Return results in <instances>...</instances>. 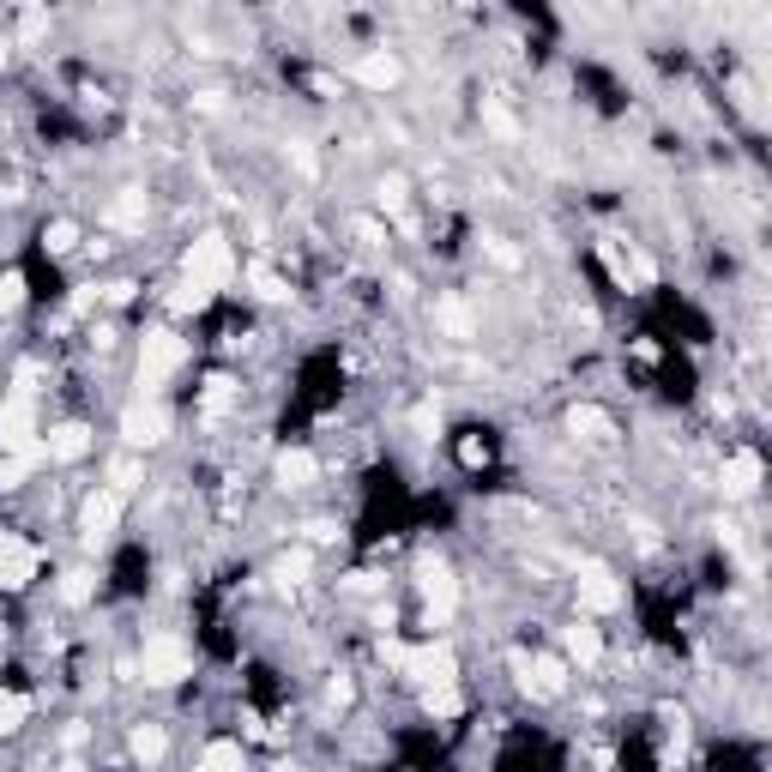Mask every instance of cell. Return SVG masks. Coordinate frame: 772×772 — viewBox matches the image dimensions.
<instances>
[{
    "label": "cell",
    "mask_w": 772,
    "mask_h": 772,
    "mask_svg": "<svg viewBox=\"0 0 772 772\" xmlns=\"http://www.w3.org/2000/svg\"><path fill=\"white\" fill-rule=\"evenodd\" d=\"M187 284H199L206 296H218V290L236 284V248H230V236H218V230H206L199 242H187V260H182Z\"/></svg>",
    "instance_id": "cell-1"
},
{
    "label": "cell",
    "mask_w": 772,
    "mask_h": 772,
    "mask_svg": "<svg viewBox=\"0 0 772 772\" xmlns=\"http://www.w3.org/2000/svg\"><path fill=\"white\" fill-rule=\"evenodd\" d=\"M133 676H139L145 688H182V682L194 676V652H187L182 640H170V634H158V640H145Z\"/></svg>",
    "instance_id": "cell-2"
},
{
    "label": "cell",
    "mask_w": 772,
    "mask_h": 772,
    "mask_svg": "<svg viewBox=\"0 0 772 772\" xmlns=\"http://www.w3.org/2000/svg\"><path fill=\"white\" fill-rule=\"evenodd\" d=\"M182 363H187V339H175L170 327H151L139 339V387H145V393H158Z\"/></svg>",
    "instance_id": "cell-3"
},
{
    "label": "cell",
    "mask_w": 772,
    "mask_h": 772,
    "mask_svg": "<svg viewBox=\"0 0 772 772\" xmlns=\"http://www.w3.org/2000/svg\"><path fill=\"white\" fill-rule=\"evenodd\" d=\"M574 591H579V610H586V615H610V610H622V598H628L622 579H615L603 562H579Z\"/></svg>",
    "instance_id": "cell-4"
},
{
    "label": "cell",
    "mask_w": 772,
    "mask_h": 772,
    "mask_svg": "<svg viewBox=\"0 0 772 772\" xmlns=\"http://www.w3.org/2000/svg\"><path fill=\"white\" fill-rule=\"evenodd\" d=\"M37 574H42V550H37V543L0 531V591H25Z\"/></svg>",
    "instance_id": "cell-5"
},
{
    "label": "cell",
    "mask_w": 772,
    "mask_h": 772,
    "mask_svg": "<svg viewBox=\"0 0 772 772\" xmlns=\"http://www.w3.org/2000/svg\"><path fill=\"white\" fill-rule=\"evenodd\" d=\"M121 441H127L133 453H145V446H163V441H170V410H163V405H145V399H139V405H127V410H121Z\"/></svg>",
    "instance_id": "cell-6"
},
{
    "label": "cell",
    "mask_w": 772,
    "mask_h": 772,
    "mask_svg": "<svg viewBox=\"0 0 772 772\" xmlns=\"http://www.w3.org/2000/svg\"><path fill=\"white\" fill-rule=\"evenodd\" d=\"M37 405H30L25 393L0 399V453H25V446H37Z\"/></svg>",
    "instance_id": "cell-7"
},
{
    "label": "cell",
    "mask_w": 772,
    "mask_h": 772,
    "mask_svg": "<svg viewBox=\"0 0 772 772\" xmlns=\"http://www.w3.org/2000/svg\"><path fill=\"white\" fill-rule=\"evenodd\" d=\"M351 79L363 85V91H399V79H405V61H399L393 49H363L356 54V66H351Z\"/></svg>",
    "instance_id": "cell-8"
},
{
    "label": "cell",
    "mask_w": 772,
    "mask_h": 772,
    "mask_svg": "<svg viewBox=\"0 0 772 772\" xmlns=\"http://www.w3.org/2000/svg\"><path fill=\"white\" fill-rule=\"evenodd\" d=\"M121 513H127V501H121L115 489H97V495H85V507H79V531H85V543H103V537H115Z\"/></svg>",
    "instance_id": "cell-9"
},
{
    "label": "cell",
    "mask_w": 772,
    "mask_h": 772,
    "mask_svg": "<svg viewBox=\"0 0 772 772\" xmlns=\"http://www.w3.org/2000/svg\"><path fill=\"white\" fill-rule=\"evenodd\" d=\"M458 610V579L446 567H422V615H429V628H446Z\"/></svg>",
    "instance_id": "cell-10"
},
{
    "label": "cell",
    "mask_w": 772,
    "mask_h": 772,
    "mask_svg": "<svg viewBox=\"0 0 772 772\" xmlns=\"http://www.w3.org/2000/svg\"><path fill=\"white\" fill-rule=\"evenodd\" d=\"M42 453H49L54 465H73V458L91 453V429H85V422H61V429L42 434Z\"/></svg>",
    "instance_id": "cell-11"
},
{
    "label": "cell",
    "mask_w": 772,
    "mask_h": 772,
    "mask_svg": "<svg viewBox=\"0 0 772 772\" xmlns=\"http://www.w3.org/2000/svg\"><path fill=\"white\" fill-rule=\"evenodd\" d=\"M320 477V458L308 453V446H284V453H278V483L284 489H308Z\"/></svg>",
    "instance_id": "cell-12"
},
{
    "label": "cell",
    "mask_w": 772,
    "mask_h": 772,
    "mask_svg": "<svg viewBox=\"0 0 772 772\" xmlns=\"http://www.w3.org/2000/svg\"><path fill=\"white\" fill-rule=\"evenodd\" d=\"M562 652L574 658L579 670H591L603 658V634L591 628V622H574V628H562Z\"/></svg>",
    "instance_id": "cell-13"
},
{
    "label": "cell",
    "mask_w": 772,
    "mask_h": 772,
    "mask_svg": "<svg viewBox=\"0 0 772 772\" xmlns=\"http://www.w3.org/2000/svg\"><path fill=\"white\" fill-rule=\"evenodd\" d=\"M760 489V453H731L724 458V495H755Z\"/></svg>",
    "instance_id": "cell-14"
},
{
    "label": "cell",
    "mask_w": 772,
    "mask_h": 772,
    "mask_svg": "<svg viewBox=\"0 0 772 772\" xmlns=\"http://www.w3.org/2000/svg\"><path fill=\"white\" fill-rule=\"evenodd\" d=\"M127 748H133V760H139V767H158V760L170 755V731H163V724H133Z\"/></svg>",
    "instance_id": "cell-15"
},
{
    "label": "cell",
    "mask_w": 772,
    "mask_h": 772,
    "mask_svg": "<svg viewBox=\"0 0 772 772\" xmlns=\"http://www.w3.org/2000/svg\"><path fill=\"white\" fill-rule=\"evenodd\" d=\"M42 458H49V453H42V441L25 446V453H7V458H0V489H25L30 477H37Z\"/></svg>",
    "instance_id": "cell-16"
},
{
    "label": "cell",
    "mask_w": 772,
    "mask_h": 772,
    "mask_svg": "<svg viewBox=\"0 0 772 772\" xmlns=\"http://www.w3.org/2000/svg\"><path fill=\"white\" fill-rule=\"evenodd\" d=\"M194 772H248V755H242V743H206Z\"/></svg>",
    "instance_id": "cell-17"
},
{
    "label": "cell",
    "mask_w": 772,
    "mask_h": 772,
    "mask_svg": "<svg viewBox=\"0 0 772 772\" xmlns=\"http://www.w3.org/2000/svg\"><path fill=\"white\" fill-rule=\"evenodd\" d=\"M567 429H574L579 441H610V434H615V422L603 417L598 405H574V410H567Z\"/></svg>",
    "instance_id": "cell-18"
},
{
    "label": "cell",
    "mask_w": 772,
    "mask_h": 772,
    "mask_svg": "<svg viewBox=\"0 0 772 772\" xmlns=\"http://www.w3.org/2000/svg\"><path fill=\"white\" fill-rule=\"evenodd\" d=\"M25 719H30V700H25V694H13V688H0V736H19V731H25Z\"/></svg>",
    "instance_id": "cell-19"
},
{
    "label": "cell",
    "mask_w": 772,
    "mask_h": 772,
    "mask_svg": "<svg viewBox=\"0 0 772 772\" xmlns=\"http://www.w3.org/2000/svg\"><path fill=\"white\" fill-rule=\"evenodd\" d=\"M422 712H429V719H458V712H465L458 682H453V688H422Z\"/></svg>",
    "instance_id": "cell-20"
},
{
    "label": "cell",
    "mask_w": 772,
    "mask_h": 772,
    "mask_svg": "<svg viewBox=\"0 0 772 772\" xmlns=\"http://www.w3.org/2000/svg\"><path fill=\"white\" fill-rule=\"evenodd\" d=\"M248 284H254V296H260V302H290V284L272 272V266H248Z\"/></svg>",
    "instance_id": "cell-21"
},
{
    "label": "cell",
    "mask_w": 772,
    "mask_h": 772,
    "mask_svg": "<svg viewBox=\"0 0 772 772\" xmlns=\"http://www.w3.org/2000/svg\"><path fill=\"white\" fill-rule=\"evenodd\" d=\"M109 223H121V230H133V223H145V194L139 187H127V194L109 206Z\"/></svg>",
    "instance_id": "cell-22"
},
{
    "label": "cell",
    "mask_w": 772,
    "mask_h": 772,
    "mask_svg": "<svg viewBox=\"0 0 772 772\" xmlns=\"http://www.w3.org/2000/svg\"><path fill=\"white\" fill-rule=\"evenodd\" d=\"M97 598V579L85 574V567H73V574L61 579V603H73V610H79V603H91Z\"/></svg>",
    "instance_id": "cell-23"
},
{
    "label": "cell",
    "mask_w": 772,
    "mask_h": 772,
    "mask_svg": "<svg viewBox=\"0 0 772 772\" xmlns=\"http://www.w3.org/2000/svg\"><path fill=\"white\" fill-rule=\"evenodd\" d=\"M434 320H441V327L453 332V339H471V332H477L471 308H458V302H441V308H434Z\"/></svg>",
    "instance_id": "cell-24"
},
{
    "label": "cell",
    "mask_w": 772,
    "mask_h": 772,
    "mask_svg": "<svg viewBox=\"0 0 772 772\" xmlns=\"http://www.w3.org/2000/svg\"><path fill=\"white\" fill-rule=\"evenodd\" d=\"M73 242H79V223L73 218H54L49 230H42V248L49 254H73Z\"/></svg>",
    "instance_id": "cell-25"
},
{
    "label": "cell",
    "mask_w": 772,
    "mask_h": 772,
    "mask_svg": "<svg viewBox=\"0 0 772 772\" xmlns=\"http://www.w3.org/2000/svg\"><path fill=\"white\" fill-rule=\"evenodd\" d=\"M139 477H145V465H139V458H133V453L109 465V489H115V495H127V489L139 483Z\"/></svg>",
    "instance_id": "cell-26"
},
{
    "label": "cell",
    "mask_w": 772,
    "mask_h": 772,
    "mask_svg": "<svg viewBox=\"0 0 772 772\" xmlns=\"http://www.w3.org/2000/svg\"><path fill=\"white\" fill-rule=\"evenodd\" d=\"M170 308H175V315H199V308H211V296H206L199 284H187V278H182V290L170 296Z\"/></svg>",
    "instance_id": "cell-27"
},
{
    "label": "cell",
    "mask_w": 772,
    "mask_h": 772,
    "mask_svg": "<svg viewBox=\"0 0 772 772\" xmlns=\"http://www.w3.org/2000/svg\"><path fill=\"white\" fill-rule=\"evenodd\" d=\"M25 302V272H0V315H13Z\"/></svg>",
    "instance_id": "cell-28"
},
{
    "label": "cell",
    "mask_w": 772,
    "mask_h": 772,
    "mask_svg": "<svg viewBox=\"0 0 772 772\" xmlns=\"http://www.w3.org/2000/svg\"><path fill=\"white\" fill-rule=\"evenodd\" d=\"M483 121H489V133H501V139H519V121H513L501 103H483Z\"/></svg>",
    "instance_id": "cell-29"
},
{
    "label": "cell",
    "mask_w": 772,
    "mask_h": 772,
    "mask_svg": "<svg viewBox=\"0 0 772 772\" xmlns=\"http://www.w3.org/2000/svg\"><path fill=\"white\" fill-rule=\"evenodd\" d=\"M308 567H315V555H308V550H290L284 562H278V579H290V586H296V579L308 574Z\"/></svg>",
    "instance_id": "cell-30"
},
{
    "label": "cell",
    "mask_w": 772,
    "mask_h": 772,
    "mask_svg": "<svg viewBox=\"0 0 772 772\" xmlns=\"http://www.w3.org/2000/svg\"><path fill=\"white\" fill-rule=\"evenodd\" d=\"M42 30H49V13H37V7H30V13H19V37H25V42H37Z\"/></svg>",
    "instance_id": "cell-31"
}]
</instances>
